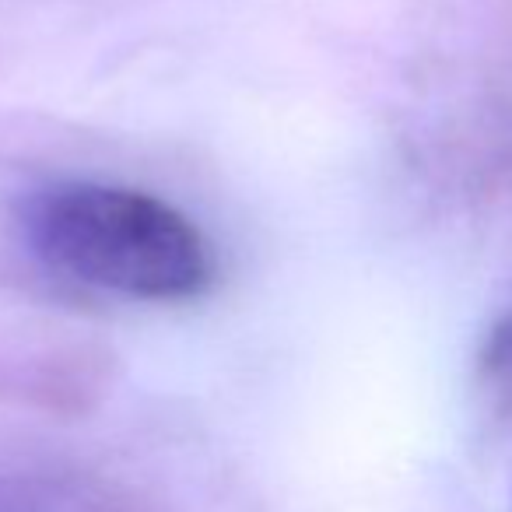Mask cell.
<instances>
[{"instance_id": "cell-1", "label": "cell", "mask_w": 512, "mask_h": 512, "mask_svg": "<svg viewBox=\"0 0 512 512\" xmlns=\"http://www.w3.org/2000/svg\"><path fill=\"white\" fill-rule=\"evenodd\" d=\"M25 232L53 271L123 299H197L218 271L211 242L183 211L123 186H50L25 211Z\"/></svg>"}]
</instances>
